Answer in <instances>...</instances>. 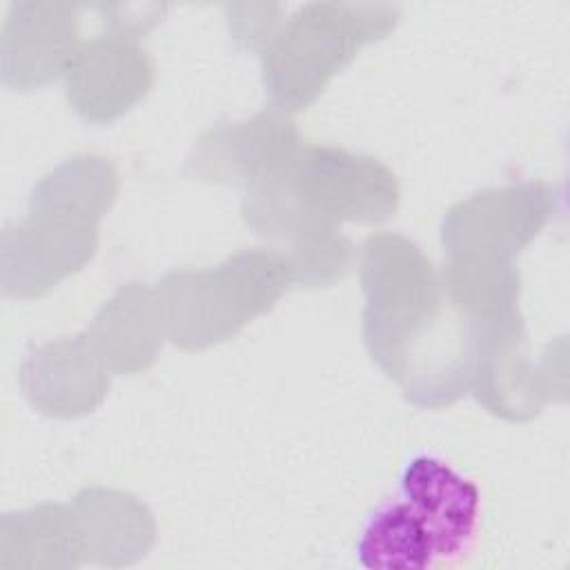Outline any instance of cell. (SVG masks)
Masks as SVG:
<instances>
[{"instance_id":"cell-1","label":"cell","mask_w":570,"mask_h":570,"mask_svg":"<svg viewBox=\"0 0 570 570\" xmlns=\"http://www.w3.org/2000/svg\"><path fill=\"white\" fill-rule=\"evenodd\" d=\"M365 343L381 367L421 405L452 403L468 387V372L441 356L454 338L443 336V294L432 265L399 236H376L363 254Z\"/></svg>"},{"instance_id":"cell-2","label":"cell","mask_w":570,"mask_h":570,"mask_svg":"<svg viewBox=\"0 0 570 570\" xmlns=\"http://www.w3.org/2000/svg\"><path fill=\"white\" fill-rule=\"evenodd\" d=\"M289 281L287 261L265 252L238 254L214 272L169 274L160 283V307L171 341L200 350L227 338L247 318L272 307Z\"/></svg>"},{"instance_id":"cell-3","label":"cell","mask_w":570,"mask_h":570,"mask_svg":"<svg viewBox=\"0 0 570 570\" xmlns=\"http://www.w3.org/2000/svg\"><path fill=\"white\" fill-rule=\"evenodd\" d=\"M283 180L294 200L325 223L383 220L399 196L394 176L381 163L330 147L296 154L283 169Z\"/></svg>"},{"instance_id":"cell-4","label":"cell","mask_w":570,"mask_h":570,"mask_svg":"<svg viewBox=\"0 0 570 570\" xmlns=\"http://www.w3.org/2000/svg\"><path fill=\"white\" fill-rule=\"evenodd\" d=\"M94 225L33 216L2 234V287L9 296L33 298L91 258Z\"/></svg>"},{"instance_id":"cell-5","label":"cell","mask_w":570,"mask_h":570,"mask_svg":"<svg viewBox=\"0 0 570 570\" xmlns=\"http://www.w3.org/2000/svg\"><path fill=\"white\" fill-rule=\"evenodd\" d=\"M401 497L416 510L432 534L439 559L459 557L470 543L481 494L479 488L445 461L416 454L401 472Z\"/></svg>"},{"instance_id":"cell-6","label":"cell","mask_w":570,"mask_h":570,"mask_svg":"<svg viewBox=\"0 0 570 570\" xmlns=\"http://www.w3.org/2000/svg\"><path fill=\"white\" fill-rule=\"evenodd\" d=\"M543 218L539 189H492L450 209L443 220V243L459 256L499 252L501 258L537 234Z\"/></svg>"},{"instance_id":"cell-7","label":"cell","mask_w":570,"mask_h":570,"mask_svg":"<svg viewBox=\"0 0 570 570\" xmlns=\"http://www.w3.org/2000/svg\"><path fill=\"white\" fill-rule=\"evenodd\" d=\"M296 134L281 114H261L252 122L212 129L189 165L209 180H252L281 174L294 158Z\"/></svg>"},{"instance_id":"cell-8","label":"cell","mask_w":570,"mask_h":570,"mask_svg":"<svg viewBox=\"0 0 570 570\" xmlns=\"http://www.w3.org/2000/svg\"><path fill=\"white\" fill-rule=\"evenodd\" d=\"M71 512L80 532L85 561L129 566L154 543V519L145 505L114 490L91 488L76 497Z\"/></svg>"},{"instance_id":"cell-9","label":"cell","mask_w":570,"mask_h":570,"mask_svg":"<svg viewBox=\"0 0 570 570\" xmlns=\"http://www.w3.org/2000/svg\"><path fill=\"white\" fill-rule=\"evenodd\" d=\"M352 36L318 31V24L296 29L265 58L263 80L269 94L289 109L309 105L327 80L354 56Z\"/></svg>"},{"instance_id":"cell-10","label":"cell","mask_w":570,"mask_h":570,"mask_svg":"<svg viewBox=\"0 0 570 570\" xmlns=\"http://www.w3.org/2000/svg\"><path fill=\"white\" fill-rule=\"evenodd\" d=\"M20 383L40 412L58 416L91 410L107 385L82 341H60L36 350L22 365Z\"/></svg>"},{"instance_id":"cell-11","label":"cell","mask_w":570,"mask_h":570,"mask_svg":"<svg viewBox=\"0 0 570 570\" xmlns=\"http://www.w3.org/2000/svg\"><path fill=\"white\" fill-rule=\"evenodd\" d=\"M85 561L71 505H38L0 521V570H58Z\"/></svg>"},{"instance_id":"cell-12","label":"cell","mask_w":570,"mask_h":570,"mask_svg":"<svg viewBox=\"0 0 570 570\" xmlns=\"http://www.w3.org/2000/svg\"><path fill=\"white\" fill-rule=\"evenodd\" d=\"M151 73L140 56L122 49H94L71 65L67 94L87 120H111L149 87Z\"/></svg>"},{"instance_id":"cell-13","label":"cell","mask_w":570,"mask_h":570,"mask_svg":"<svg viewBox=\"0 0 570 570\" xmlns=\"http://www.w3.org/2000/svg\"><path fill=\"white\" fill-rule=\"evenodd\" d=\"M149 292L134 287L122 289L96 318V350L98 358L114 370H140L154 361L158 332L163 327V307L156 312Z\"/></svg>"},{"instance_id":"cell-14","label":"cell","mask_w":570,"mask_h":570,"mask_svg":"<svg viewBox=\"0 0 570 570\" xmlns=\"http://www.w3.org/2000/svg\"><path fill=\"white\" fill-rule=\"evenodd\" d=\"M363 568L423 570L436 561V548L416 510L401 497L379 505L356 541Z\"/></svg>"},{"instance_id":"cell-15","label":"cell","mask_w":570,"mask_h":570,"mask_svg":"<svg viewBox=\"0 0 570 570\" xmlns=\"http://www.w3.org/2000/svg\"><path fill=\"white\" fill-rule=\"evenodd\" d=\"M114 198V171L96 158H76L47 176L31 198V214L94 225Z\"/></svg>"}]
</instances>
